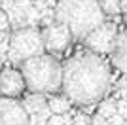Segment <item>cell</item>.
I'll return each instance as SVG.
<instances>
[{"label":"cell","instance_id":"6da1fadb","mask_svg":"<svg viewBox=\"0 0 127 125\" xmlns=\"http://www.w3.org/2000/svg\"><path fill=\"white\" fill-rule=\"evenodd\" d=\"M110 64L95 53H78L63 62L61 91L76 106H91L110 93Z\"/></svg>","mask_w":127,"mask_h":125},{"label":"cell","instance_id":"7a4b0ae2","mask_svg":"<svg viewBox=\"0 0 127 125\" xmlns=\"http://www.w3.org/2000/svg\"><path fill=\"white\" fill-rule=\"evenodd\" d=\"M55 21L68 27L72 40L82 42L95 27L104 23L99 0H57L53 8Z\"/></svg>","mask_w":127,"mask_h":125},{"label":"cell","instance_id":"3957f363","mask_svg":"<svg viewBox=\"0 0 127 125\" xmlns=\"http://www.w3.org/2000/svg\"><path fill=\"white\" fill-rule=\"evenodd\" d=\"M21 76L31 93L53 95L61 91L63 64L51 53H40L21 62Z\"/></svg>","mask_w":127,"mask_h":125},{"label":"cell","instance_id":"277c9868","mask_svg":"<svg viewBox=\"0 0 127 125\" xmlns=\"http://www.w3.org/2000/svg\"><path fill=\"white\" fill-rule=\"evenodd\" d=\"M44 42L42 32L36 31V27H23L13 29V32L8 38V59L13 64H21L23 61L31 57H36L44 53Z\"/></svg>","mask_w":127,"mask_h":125},{"label":"cell","instance_id":"5b68a950","mask_svg":"<svg viewBox=\"0 0 127 125\" xmlns=\"http://www.w3.org/2000/svg\"><path fill=\"white\" fill-rule=\"evenodd\" d=\"M116 36H118V31L112 23H101L89 34H85V38L82 42H84V46L91 53H95V55H106V53L112 51Z\"/></svg>","mask_w":127,"mask_h":125},{"label":"cell","instance_id":"8992f818","mask_svg":"<svg viewBox=\"0 0 127 125\" xmlns=\"http://www.w3.org/2000/svg\"><path fill=\"white\" fill-rule=\"evenodd\" d=\"M42 42H44V49L49 51L51 55H61L70 47L72 44V34H70L68 27L53 21L49 25L44 27L42 31Z\"/></svg>","mask_w":127,"mask_h":125},{"label":"cell","instance_id":"52a82bcc","mask_svg":"<svg viewBox=\"0 0 127 125\" xmlns=\"http://www.w3.org/2000/svg\"><path fill=\"white\" fill-rule=\"evenodd\" d=\"M0 125H29V114L21 100L0 97Z\"/></svg>","mask_w":127,"mask_h":125},{"label":"cell","instance_id":"ba28073f","mask_svg":"<svg viewBox=\"0 0 127 125\" xmlns=\"http://www.w3.org/2000/svg\"><path fill=\"white\" fill-rule=\"evenodd\" d=\"M25 80L21 76V70L17 68H4L0 72V97H11L17 99L25 91Z\"/></svg>","mask_w":127,"mask_h":125},{"label":"cell","instance_id":"9c48e42d","mask_svg":"<svg viewBox=\"0 0 127 125\" xmlns=\"http://www.w3.org/2000/svg\"><path fill=\"white\" fill-rule=\"evenodd\" d=\"M110 61L120 72L127 74V32H122L116 36L114 47L110 51Z\"/></svg>","mask_w":127,"mask_h":125},{"label":"cell","instance_id":"30bf717a","mask_svg":"<svg viewBox=\"0 0 127 125\" xmlns=\"http://www.w3.org/2000/svg\"><path fill=\"white\" fill-rule=\"evenodd\" d=\"M23 108L27 110V114H36V112H40V110H44L46 106H48V97L42 93H31L29 91V95H25V99L21 100Z\"/></svg>","mask_w":127,"mask_h":125},{"label":"cell","instance_id":"8fae6325","mask_svg":"<svg viewBox=\"0 0 127 125\" xmlns=\"http://www.w3.org/2000/svg\"><path fill=\"white\" fill-rule=\"evenodd\" d=\"M48 108H49L51 114H66V112L72 108V102H70L64 95L53 93L51 97H48Z\"/></svg>","mask_w":127,"mask_h":125},{"label":"cell","instance_id":"7c38bea8","mask_svg":"<svg viewBox=\"0 0 127 125\" xmlns=\"http://www.w3.org/2000/svg\"><path fill=\"white\" fill-rule=\"evenodd\" d=\"M97 114H101L102 118H110V116L116 114V100L114 99H102L99 100V112Z\"/></svg>","mask_w":127,"mask_h":125},{"label":"cell","instance_id":"4fadbf2b","mask_svg":"<svg viewBox=\"0 0 127 125\" xmlns=\"http://www.w3.org/2000/svg\"><path fill=\"white\" fill-rule=\"evenodd\" d=\"M99 6L104 15H118L120 13V0H99Z\"/></svg>","mask_w":127,"mask_h":125},{"label":"cell","instance_id":"5bb4252c","mask_svg":"<svg viewBox=\"0 0 127 125\" xmlns=\"http://www.w3.org/2000/svg\"><path fill=\"white\" fill-rule=\"evenodd\" d=\"M49 116H51V112H49V108L46 106L44 110H40V112H36V114L29 116V125H46Z\"/></svg>","mask_w":127,"mask_h":125},{"label":"cell","instance_id":"9a60e30c","mask_svg":"<svg viewBox=\"0 0 127 125\" xmlns=\"http://www.w3.org/2000/svg\"><path fill=\"white\" fill-rule=\"evenodd\" d=\"M25 19H27V25H29V27H36L38 23H40V19H42V13L32 6L31 10L25 13Z\"/></svg>","mask_w":127,"mask_h":125},{"label":"cell","instance_id":"2e32d148","mask_svg":"<svg viewBox=\"0 0 127 125\" xmlns=\"http://www.w3.org/2000/svg\"><path fill=\"white\" fill-rule=\"evenodd\" d=\"M46 125H66L64 123V116L63 114H51L48 118V123Z\"/></svg>","mask_w":127,"mask_h":125},{"label":"cell","instance_id":"e0dca14e","mask_svg":"<svg viewBox=\"0 0 127 125\" xmlns=\"http://www.w3.org/2000/svg\"><path fill=\"white\" fill-rule=\"evenodd\" d=\"M116 112L122 116L123 120H127V100H123V99L118 100L116 102Z\"/></svg>","mask_w":127,"mask_h":125},{"label":"cell","instance_id":"ac0fdd59","mask_svg":"<svg viewBox=\"0 0 127 125\" xmlns=\"http://www.w3.org/2000/svg\"><path fill=\"white\" fill-rule=\"evenodd\" d=\"M72 125H91V118H87L85 114H76Z\"/></svg>","mask_w":127,"mask_h":125},{"label":"cell","instance_id":"d6986e66","mask_svg":"<svg viewBox=\"0 0 127 125\" xmlns=\"http://www.w3.org/2000/svg\"><path fill=\"white\" fill-rule=\"evenodd\" d=\"M106 121H108V125H125V120H123V118L118 114V112H116L114 116H110Z\"/></svg>","mask_w":127,"mask_h":125},{"label":"cell","instance_id":"ffe728a7","mask_svg":"<svg viewBox=\"0 0 127 125\" xmlns=\"http://www.w3.org/2000/svg\"><path fill=\"white\" fill-rule=\"evenodd\" d=\"M8 27H10L8 15H6V11H2V10H0V31H8Z\"/></svg>","mask_w":127,"mask_h":125},{"label":"cell","instance_id":"44dd1931","mask_svg":"<svg viewBox=\"0 0 127 125\" xmlns=\"http://www.w3.org/2000/svg\"><path fill=\"white\" fill-rule=\"evenodd\" d=\"M91 125H108V121H106V118H102L101 114H95L91 118Z\"/></svg>","mask_w":127,"mask_h":125},{"label":"cell","instance_id":"7402d4cb","mask_svg":"<svg viewBox=\"0 0 127 125\" xmlns=\"http://www.w3.org/2000/svg\"><path fill=\"white\" fill-rule=\"evenodd\" d=\"M118 97L123 99V100H127V85H125V87H122V89H118Z\"/></svg>","mask_w":127,"mask_h":125},{"label":"cell","instance_id":"603a6c76","mask_svg":"<svg viewBox=\"0 0 127 125\" xmlns=\"http://www.w3.org/2000/svg\"><path fill=\"white\" fill-rule=\"evenodd\" d=\"M8 38H10V34H6V31H0V44L8 42Z\"/></svg>","mask_w":127,"mask_h":125},{"label":"cell","instance_id":"cb8c5ba5","mask_svg":"<svg viewBox=\"0 0 127 125\" xmlns=\"http://www.w3.org/2000/svg\"><path fill=\"white\" fill-rule=\"evenodd\" d=\"M2 61H4V55H2V53H0V66H2Z\"/></svg>","mask_w":127,"mask_h":125},{"label":"cell","instance_id":"d4e9b609","mask_svg":"<svg viewBox=\"0 0 127 125\" xmlns=\"http://www.w3.org/2000/svg\"><path fill=\"white\" fill-rule=\"evenodd\" d=\"M123 19H125V23H127V13H123Z\"/></svg>","mask_w":127,"mask_h":125},{"label":"cell","instance_id":"484cf974","mask_svg":"<svg viewBox=\"0 0 127 125\" xmlns=\"http://www.w3.org/2000/svg\"><path fill=\"white\" fill-rule=\"evenodd\" d=\"M0 4H2V0H0Z\"/></svg>","mask_w":127,"mask_h":125}]
</instances>
